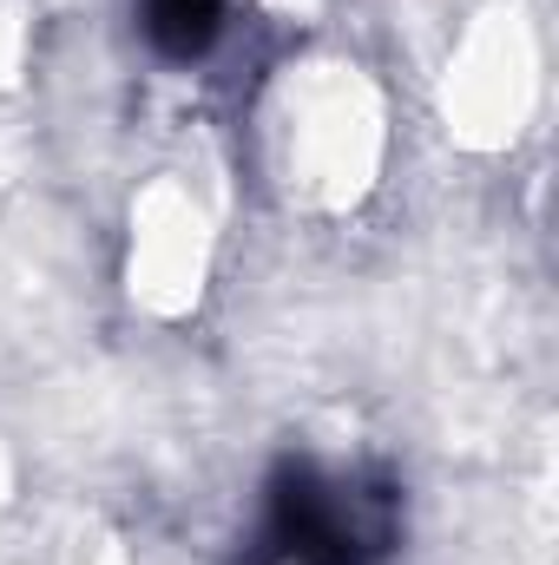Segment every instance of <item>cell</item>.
Wrapping results in <instances>:
<instances>
[{"label": "cell", "mask_w": 559, "mask_h": 565, "mask_svg": "<svg viewBox=\"0 0 559 565\" xmlns=\"http://www.w3.org/2000/svg\"><path fill=\"white\" fill-rule=\"evenodd\" d=\"M224 20H231V0H139L145 46L158 60H171V66L204 60L224 40Z\"/></svg>", "instance_id": "1"}]
</instances>
